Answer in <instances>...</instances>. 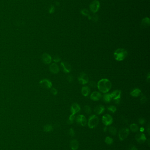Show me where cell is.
Listing matches in <instances>:
<instances>
[{"label":"cell","instance_id":"7c38bea8","mask_svg":"<svg viewBox=\"0 0 150 150\" xmlns=\"http://www.w3.org/2000/svg\"><path fill=\"white\" fill-rule=\"evenodd\" d=\"M102 95L99 92L95 91L92 92L90 95V98L94 101H98L101 99Z\"/></svg>","mask_w":150,"mask_h":150},{"label":"cell","instance_id":"7402d4cb","mask_svg":"<svg viewBox=\"0 0 150 150\" xmlns=\"http://www.w3.org/2000/svg\"><path fill=\"white\" fill-rule=\"evenodd\" d=\"M112 98L111 94H107L103 96V100L106 103H109L111 101Z\"/></svg>","mask_w":150,"mask_h":150},{"label":"cell","instance_id":"d4e9b609","mask_svg":"<svg viewBox=\"0 0 150 150\" xmlns=\"http://www.w3.org/2000/svg\"><path fill=\"white\" fill-rule=\"evenodd\" d=\"M108 131L112 135H115L117 133L116 129L114 126H110L108 128Z\"/></svg>","mask_w":150,"mask_h":150},{"label":"cell","instance_id":"d6a6232c","mask_svg":"<svg viewBox=\"0 0 150 150\" xmlns=\"http://www.w3.org/2000/svg\"><path fill=\"white\" fill-rule=\"evenodd\" d=\"M69 133L70 135L72 137H73L75 135V132H74V130L72 128H71L69 130Z\"/></svg>","mask_w":150,"mask_h":150},{"label":"cell","instance_id":"1f68e13d","mask_svg":"<svg viewBox=\"0 0 150 150\" xmlns=\"http://www.w3.org/2000/svg\"><path fill=\"white\" fill-rule=\"evenodd\" d=\"M67 79L68 81L69 82V83H72L74 81V77L71 75H69L67 76Z\"/></svg>","mask_w":150,"mask_h":150},{"label":"cell","instance_id":"484cf974","mask_svg":"<svg viewBox=\"0 0 150 150\" xmlns=\"http://www.w3.org/2000/svg\"><path fill=\"white\" fill-rule=\"evenodd\" d=\"M75 114H71L70 115V117L69 118V119H68L67 122V124L70 125V124H72V123H73L74 121L75 120Z\"/></svg>","mask_w":150,"mask_h":150},{"label":"cell","instance_id":"6da1fadb","mask_svg":"<svg viewBox=\"0 0 150 150\" xmlns=\"http://www.w3.org/2000/svg\"><path fill=\"white\" fill-rule=\"evenodd\" d=\"M97 87L101 92L103 93H106L111 89L112 84L108 79H100L98 82Z\"/></svg>","mask_w":150,"mask_h":150},{"label":"cell","instance_id":"7bdbcfd3","mask_svg":"<svg viewBox=\"0 0 150 150\" xmlns=\"http://www.w3.org/2000/svg\"><path fill=\"white\" fill-rule=\"evenodd\" d=\"M107 126H105V127L104 128V132H107Z\"/></svg>","mask_w":150,"mask_h":150},{"label":"cell","instance_id":"ee69618b","mask_svg":"<svg viewBox=\"0 0 150 150\" xmlns=\"http://www.w3.org/2000/svg\"><path fill=\"white\" fill-rule=\"evenodd\" d=\"M147 79H148V80H149L150 79V73H149L148 74V76H147Z\"/></svg>","mask_w":150,"mask_h":150},{"label":"cell","instance_id":"cb8c5ba5","mask_svg":"<svg viewBox=\"0 0 150 150\" xmlns=\"http://www.w3.org/2000/svg\"><path fill=\"white\" fill-rule=\"evenodd\" d=\"M138 126L135 123L132 124L130 126V129L133 132H136L138 130Z\"/></svg>","mask_w":150,"mask_h":150},{"label":"cell","instance_id":"7a4b0ae2","mask_svg":"<svg viewBox=\"0 0 150 150\" xmlns=\"http://www.w3.org/2000/svg\"><path fill=\"white\" fill-rule=\"evenodd\" d=\"M114 58L117 61H122L124 60L128 55V51L124 49H117L115 51Z\"/></svg>","mask_w":150,"mask_h":150},{"label":"cell","instance_id":"836d02e7","mask_svg":"<svg viewBox=\"0 0 150 150\" xmlns=\"http://www.w3.org/2000/svg\"><path fill=\"white\" fill-rule=\"evenodd\" d=\"M61 58L58 56H56L54 58L53 61L55 62H59V61H60Z\"/></svg>","mask_w":150,"mask_h":150},{"label":"cell","instance_id":"8992f818","mask_svg":"<svg viewBox=\"0 0 150 150\" xmlns=\"http://www.w3.org/2000/svg\"><path fill=\"white\" fill-rule=\"evenodd\" d=\"M78 80L80 84L85 85L89 82V77L85 73L81 72L78 77Z\"/></svg>","mask_w":150,"mask_h":150},{"label":"cell","instance_id":"f546056e","mask_svg":"<svg viewBox=\"0 0 150 150\" xmlns=\"http://www.w3.org/2000/svg\"><path fill=\"white\" fill-rule=\"evenodd\" d=\"M147 101V97H146L144 95H143L141 98H140V102L141 104H145V103Z\"/></svg>","mask_w":150,"mask_h":150},{"label":"cell","instance_id":"4fadbf2b","mask_svg":"<svg viewBox=\"0 0 150 150\" xmlns=\"http://www.w3.org/2000/svg\"><path fill=\"white\" fill-rule=\"evenodd\" d=\"M41 58L43 62L46 64H49L52 60L51 56L48 54L45 53L43 54Z\"/></svg>","mask_w":150,"mask_h":150},{"label":"cell","instance_id":"44dd1931","mask_svg":"<svg viewBox=\"0 0 150 150\" xmlns=\"http://www.w3.org/2000/svg\"><path fill=\"white\" fill-rule=\"evenodd\" d=\"M141 93V91L140 89H134L130 93V94L132 97H137L139 96Z\"/></svg>","mask_w":150,"mask_h":150},{"label":"cell","instance_id":"ac0fdd59","mask_svg":"<svg viewBox=\"0 0 150 150\" xmlns=\"http://www.w3.org/2000/svg\"><path fill=\"white\" fill-rule=\"evenodd\" d=\"M71 147L72 150H77L79 147V143L76 140H72L71 142Z\"/></svg>","mask_w":150,"mask_h":150},{"label":"cell","instance_id":"e575fe53","mask_svg":"<svg viewBox=\"0 0 150 150\" xmlns=\"http://www.w3.org/2000/svg\"><path fill=\"white\" fill-rule=\"evenodd\" d=\"M81 14H82L83 15H85V16H88L89 14V12H88V11L86 9H83L81 11Z\"/></svg>","mask_w":150,"mask_h":150},{"label":"cell","instance_id":"5b68a950","mask_svg":"<svg viewBox=\"0 0 150 150\" xmlns=\"http://www.w3.org/2000/svg\"><path fill=\"white\" fill-rule=\"evenodd\" d=\"M99 6L100 4L99 1L97 0H95L91 3L89 6V8L92 12L95 13L99 10Z\"/></svg>","mask_w":150,"mask_h":150},{"label":"cell","instance_id":"83f0119b","mask_svg":"<svg viewBox=\"0 0 150 150\" xmlns=\"http://www.w3.org/2000/svg\"><path fill=\"white\" fill-rule=\"evenodd\" d=\"M84 110L86 113L89 114L92 112V110L91 108L89 105H85L84 107Z\"/></svg>","mask_w":150,"mask_h":150},{"label":"cell","instance_id":"8d00e7d4","mask_svg":"<svg viewBox=\"0 0 150 150\" xmlns=\"http://www.w3.org/2000/svg\"><path fill=\"white\" fill-rule=\"evenodd\" d=\"M139 123L141 125H143L145 123V120L143 118H140L139 119Z\"/></svg>","mask_w":150,"mask_h":150},{"label":"cell","instance_id":"f35d334b","mask_svg":"<svg viewBox=\"0 0 150 150\" xmlns=\"http://www.w3.org/2000/svg\"><path fill=\"white\" fill-rule=\"evenodd\" d=\"M55 7H54L53 6H51L50 8H49V13L50 14L53 13L55 11Z\"/></svg>","mask_w":150,"mask_h":150},{"label":"cell","instance_id":"d590c367","mask_svg":"<svg viewBox=\"0 0 150 150\" xmlns=\"http://www.w3.org/2000/svg\"><path fill=\"white\" fill-rule=\"evenodd\" d=\"M51 93H52V94L54 95H56V94H57V92H58L57 90L54 88H52V89H51Z\"/></svg>","mask_w":150,"mask_h":150},{"label":"cell","instance_id":"4316f807","mask_svg":"<svg viewBox=\"0 0 150 150\" xmlns=\"http://www.w3.org/2000/svg\"><path fill=\"white\" fill-rule=\"evenodd\" d=\"M105 143L108 145H111L113 143V139L109 137H107L105 140Z\"/></svg>","mask_w":150,"mask_h":150},{"label":"cell","instance_id":"277c9868","mask_svg":"<svg viewBox=\"0 0 150 150\" xmlns=\"http://www.w3.org/2000/svg\"><path fill=\"white\" fill-rule=\"evenodd\" d=\"M130 133V130L128 128H123L120 130L118 132L120 140L121 141L125 139Z\"/></svg>","mask_w":150,"mask_h":150},{"label":"cell","instance_id":"9a60e30c","mask_svg":"<svg viewBox=\"0 0 150 150\" xmlns=\"http://www.w3.org/2000/svg\"><path fill=\"white\" fill-rule=\"evenodd\" d=\"M49 70L51 72H52V73L57 74L59 72V69L58 66L56 63H54L52 64L50 66Z\"/></svg>","mask_w":150,"mask_h":150},{"label":"cell","instance_id":"ba28073f","mask_svg":"<svg viewBox=\"0 0 150 150\" xmlns=\"http://www.w3.org/2000/svg\"><path fill=\"white\" fill-rule=\"evenodd\" d=\"M39 84L41 87L46 89H50L52 87V83L49 80L45 79L39 82Z\"/></svg>","mask_w":150,"mask_h":150},{"label":"cell","instance_id":"4dcf8cb0","mask_svg":"<svg viewBox=\"0 0 150 150\" xmlns=\"http://www.w3.org/2000/svg\"><path fill=\"white\" fill-rule=\"evenodd\" d=\"M89 84L90 86L92 88H96L97 87V84L95 81H91L89 82Z\"/></svg>","mask_w":150,"mask_h":150},{"label":"cell","instance_id":"5bb4252c","mask_svg":"<svg viewBox=\"0 0 150 150\" xmlns=\"http://www.w3.org/2000/svg\"><path fill=\"white\" fill-rule=\"evenodd\" d=\"M81 108L78 104L74 103L73 104H72L71 108V111L72 114H75L79 112Z\"/></svg>","mask_w":150,"mask_h":150},{"label":"cell","instance_id":"ab89813d","mask_svg":"<svg viewBox=\"0 0 150 150\" xmlns=\"http://www.w3.org/2000/svg\"><path fill=\"white\" fill-rule=\"evenodd\" d=\"M114 100V102H115V103L116 104H119L120 103V98H118V99H117Z\"/></svg>","mask_w":150,"mask_h":150},{"label":"cell","instance_id":"8fae6325","mask_svg":"<svg viewBox=\"0 0 150 150\" xmlns=\"http://www.w3.org/2000/svg\"><path fill=\"white\" fill-rule=\"evenodd\" d=\"M61 67L63 71L66 73H69L71 70V66L70 64L66 62H62L61 63Z\"/></svg>","mask_w":150,"mask_h":150},{"label":"cell","instance_id":"9c48e42d","mask_svg":"<svg viewBox=\"0 0 150 150\" xmlns=\"http://www.w3.org/2000/svg\"><path fill=\"white\" fill-rule=\"evenodd\" d=\"M76 122L82 126H85L87 123V120L85 117L83 115H78L76 118Z\"/></svg>","mask_w":150,"mask_h":150},{"label":"cell","instance_id":"52a82bcc","mask_svg":"<svg viewBox=\"0 0 150 150\" xmlns=\"http://www.w3.org/2000/svg\"><path fill=\"white\" fill-rule=\"evenodd\" d=\"M102 122L106 126L111 125L113 122L112 116L109 114H104L102 117Z\"/></svg>","mask_w":150,"mask_h":150},{"label":"cell","instance_id":"e0dca14e","mask_svg":"<svg viewBox=\"0 0 150 150\" xmlns=\"http://www.w3.org/2000/svg\"><path fill=\"white\" fill-rule=\"evenodd\" d=\"M105 111V108L103 105H99L95 107L94 109V112L97 114H102Z\"/></svg>","mask_w":150,"mask_h":150},{"label":"cell","instance_id":"ffe728a7","mask_svg":"<svg viewBox=\"0 0 150 150\" xmlns=\"http://www.w3.org/2000/svg\"><path fill=\"white\" fill-rule=\"evenodd\" d=\"M90 93V90L89 87L87 86L83 87L81 89V93L85 97L88 96Z\"/></svg>","mask_w":150,"mask_h":150},{"label":"cell","instance_id":"f1b7e54d","mask_svg":"<svg viewBox=\"0 0 150 150\" xmlns=\"http://www.w3.org/2000/svg\"><path fill=\"white\" fill-rule=\"evenodd\" d=\"M107 109L112 113H115L117 110V108L114 105H111L107 107Z\"/></svg>","mask_w":150,"mask_h":150},{"label":"cell","instance_id":"3957f363","mask_svg":"<svg viewBox=\"0 0 150 150\" xmlns=\"http://www.w3.org/2000/svg\"><path fill=\"white\" fill-rule=\"evenodd\" d=\"M99 122L98 117L96 115H92L90 116L88 122V126L91 129L96 127Z\"/></svg>","mask_w":150,"mask_h":150},{"label":"cell","instance_id":"b9f144b4","mask_svg":"<svg viewBox=\"0 0 150 150\" xmlns=\"http://www.w3.org/2000/svg\"><path fill=\"white\" fill-rule=\"evenodd\" d=\"M140 132H142L144 131V128H143V127H141L140 128Z\"/></svg>","mask_w":150,"mask_h":150},{"label":"cell","instance_id":"2e32d148","mask_svg":"<svg viewBox=\"0 0 150 150\" xmlns=\"http://www.w3.org/2000/svg\"><path fill=\"white\" fill-rule=\"evenodd\" d=\"M112 98L114 100L120 98L121 95V91L119 90H116L112 92L111 94Z\"/></svg>","mask_w":150,"mask_h":150},{"label":"cell","instance_id":"603a6c76","mask_svg":"<svg viewBox=\"0 0 150 150\" xmlns=\"http://www.w3.org/2000/svg\"><path fill=\"white\" fill-rule=\"evenodd\" d=\"M44 130L46 132H51V131H52L53 130V127L50 124H47V125H45L44 126Z\"/></svg>","mask_w":150,"mask_h":150},{"label":"cell","instance_id":"30bf717a","mask_svg":"<svg viewBox=\"0 0 150 150\" xmlns=\"http://www.w3.org/2000/svg\"><path fill=\"white\" fill-rule=\"evenodd\" d=\"M135 139L140 144H143L146 140L147 138L145 134L141 132L137 133L135 135Z\"/></svg>","mask_w":150,"mask_h":150},{"label":"cell","instance_id":"74e56055","mask_svg":"<svg viewBox=\"0 0 150 150\" xmlns=\"http://www.w3.org/2000/svg\"><path fill=\"white\" fill-rule=\"evenodd\" d=\"M129 150H138L137 148L134 145H130L129 147Z\"/></svg>","mask_w":150,"mask_h":150},{"label":"cell","instance_id":"d6986e66","mask_svg":"<svg viewBox=\"0 0 150 150\" xmlns=\"http://www.w3.org/2000/svg\"><path fill=\"white\" fill-rule=\"evenodd\" d=\"M141 25L143 28H147L150 25V19L148 18H143L141 22Z\"/></svg>","mask_w":150,"mask_h":150},{"label":"cell","instance_id":"60d3db41","mask_svg":"<svg viewBox=\"0 0 150 150\" xmlns=\"http://www.w3.org/2000/svg\"><path fill=\"white\" fill-rule=\"evenodd\" d=\"M150 125H149V124H148V129H147V131H148V133L149 135H150Z\"/></svg>","mask_w":150,"mask_h":150}]
</instances>
